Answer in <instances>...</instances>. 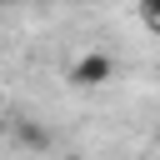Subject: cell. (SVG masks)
Returning <instances> with one entry per match:
<instances>
[{"label":"cell","instance_id":"6da1fadb","mask_svg":"<svg viewBox=\"0 0 160 160\" xmlns=\"http://www.w3.org/2000/svg\"><path fill=\"white\" fill-rule=\"evenodd\" d=\"M65 80H70L75 90H100V85H110V80H115V55L90 50V55H80V60L65 70Z\"/></svg>","mask_w":160,"mask_h":160},{"label":"cell","instance_id":"7a4b0ae2","mask_svg":"<svg viewBox=\"0 0 160 160\" xmlns=\"http://www.w3.org/2000/svg\"><path fill=\"white\" fill-rule=\"evenodd\" d=\"M10 135H15L25 150H50V130H45V125H30V120H10Z\"/></svg>","mask_w":160,"mask_h":160},{"label":"cell","instance_id":"3957f363","mask_svg":"<svg viewBox=\"0 0 160 160\" xmlns=\"http://www.w3.org/2000/svg\"><path fill=\"white\" fill-rule=\"evenodd\" d=\"M140 20H145V25L160 35V0H140Z\"/></svg>","mask_w":160,"mask_h":160},{"label":"cell","instance_id":"277c9868","mask_svg":"<svg viewBox=\"0 0 160 160\" xmlns=\"http://www.w3.org/2000/svg\"><path fill=\"white\" fill-rule=\"evenodd\" d=\"M5 135H10V120H5V110H0V140H5Z\"/></svg>","mask_w":160,"mask_h":160},{"label":"cell","instance_id":"5b68a950","mask_svg":"<svg viewBox=\"0 0 160 160\" xmlns=\"http://www.w3.org/2000/svg\"><path fill=\"white\" fill-rule=\"evenodd\" d=\"M60 5H90V0H60Z\"/></svg>","mask_w":160,"mask_h":160},{"label":"cell","instance_id":"8992f818","mask_svg":"<svg viewBox=\"0 0 160 160\" xmlns=\"http://www.w3.org/2000/svg\"><path fill=\"white\" fill-rule=\"evenodd\" d=\"M0 110H5V90H0Z\"/></svg>","mask_w":160,"mask_h":160},{"label":"cell","instance_id":"52a82bcc","mask_svg":"<svg viewBox=\"0 0 160 160\" xmlns=\"http://www.w3.org/2000/svg\"><path fill=\"white\" fill-rule=\"evenodd\" d=\"M0 5H10V0H0Z\"/></svg>","mask_w":160,"mask_h":160},{"label":"cell","instance_id":"ba28073f","mask_svg":"<svg viewBox=\"0 0 160 160\" xmlns=\"http://www.w3.org/2000/svg\"><path fill=\"white\" fill-rule=\"evenodd\" d=\"M155 140H160V135H155Z\"/></svg>","mask_w":160,"mask_h":160}]
</instances>
